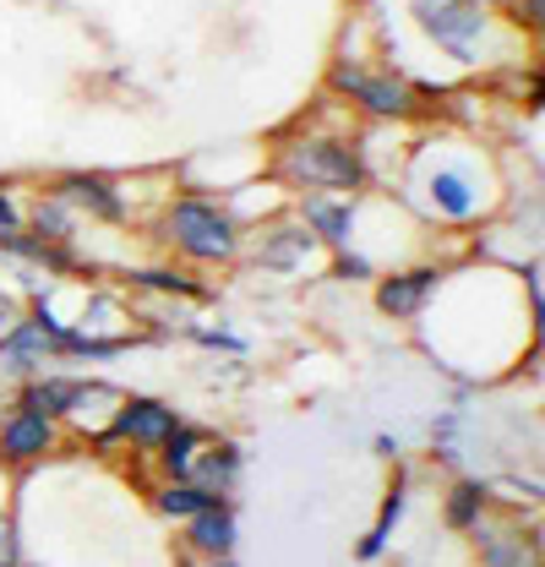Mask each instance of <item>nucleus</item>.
Segmentation results:
<instances>
[{"label":"nucleus","mask_w":545,"mask_h":567,"mask_svg":"<svg viewBox=\"0 0 545 567\" xmlns=\"http://www.w3.org/2000/svg\"><path fill=\"white\" fill-rule=\"evenodd\" d=\"M289 213L311 229V240L333 257L343 246H354V224H360V197H328V192H306L289 197Z\"/></svg>","instance_id":"obj_13"},{"label":"nucleus","mask_w":545,"mask_h":567,"mask_svg":"<svg viewBox=\"0 0 545 567\" xmlns=\"http://www.w3.org/2000/svg\"><path fill=\"white\" fill-rule=\"evenodd\" d=\"M436 93L442 87L409 76L404 66H388L377 55H366V61H343L339 55L328 66V99L349 104L371 126H420V121H431Z\"/></svg>","instance_id":"obj_5"},{"label":"nucleus","mask_w":545,"mask_h":567,"mask_svg":"<svg viewBox=\"0 0 545 567\" xmlns=\"http://www.w3.org/2000/svg\"><path fill=\"white\" fill-rule=\"evenodd\" d=\"M175 339H186V344H197V350H224V354H246L251 344L240 339V333H224V328H207V322H181L175 328Z\"/></svg>","instance_id":"obj_22"},{"label":"nucleus","mask_w":545,"mask_h":567,"mask_svg":"<svg viewBox=\"0 0 545 567\" xmlns=\"http://www.w3.org/2000/svg\"><path fill=\"white\" fill-rule=\"evenodd\" d=\"M393 197L425 229L480 235L513 192H507V175H502L496 153H485L475 137L442 132V137H409Z\"/></svg>","instance_id":"obj_1"},{"label":"nucleus","mask_w":545,"mask_h":567,"mask_svg":"<svg viewBox=\"0 0 545 567\" xmlns=\"http://www.w3.org/2000/svg\"><path fill=\"white\" fill-rule=\"evenodd\" d=\"M147 235H153V246L169 262H181L192 274L240 268V246H246L240 218L224 208V197H213V192H169L158 203V213H153Z\"/></svg>","instance_id":"obj_4"},{"label":"nucleus","mask_w":545,"mask_h":567,"mask_svg":"<svg viewBox=\"0 0 545 567\" xmlns=\"http://www.w3.org/2000/svg\"><path fill=\"white\" fill-rule=\"evenodd\" d=\"M268 175L289 192H328V197H366L371 192V169L360 153V132L349 121H295L284 126L268 147Z\"/></svg>","instance_id":"obj_2"},{"label":"nucleus","mask_w":545,"mask_h":567,"mask_svg":"<svg viewBox=\"0 0 545 567\" xmlns=\"http://www.w3.org/2000/svg\"><path fill=\"white\" fill-rule=\"evenodd\" d=\"M240 268H257V274H268V279H311V274L328 268V251L311 240V229H306L295 213L284 208L246 229Z\"/></svg>","instance_id":"obj_6"},{"label":"nucleus","mask_w":545,"mask_h":567,"mask_svg":"<svg viewBox=\"0 0 545 567\" xmlns=\"http://www.w3.org/2000/svg\"><path fill=\"white\" fill-rule=\"evenodd\" d=\"M17 567H44V563H28V557H22V563H17Z\"/></svg>","instance_id":"obj_29"},{"label":"nucleus","mask_w":545,"mask_h":567,"mask_svg":"<svg viewBox=\"0 0 545 567\" xmlns=\"http://www.w3.org/2000/svg\"><path fill=\"white\" fill-rule=\"evenodd\" d=\"M240 475H246V447H240L235 436H218V431H213V442L197 453L192 481H197V486H207V492H218V496H235Z\"/></svg>","instance_id":"obj_19"},{"label":"nucleus","mask_w":545,"mask_h":567,"mask_svg":"<svg viewBox=\"0 0 545 567\" xmlns=\"http://www.w3.org/2000/svg\"><path fill=\"white\" fill-rule=\"evenodd\" d=\"M181 421H186V415H181L175 404L153 399V393H121V404L110 410V421L88 436V447H132V453H147V458H153V447Z\"/></svg>","instance_id":"obj_8"},{"label":"nucleus","mask_w":545,"mask_h":567,"mask_svg":"<svg viewBox=\"0 0 545 567\" xmlns=\"http://www.w3.org/2000/svg\"><path fill=\"white\" fill-rule=\"evenodd\" d=\"M17 317H22V295H11V289H0V333H6V328H11Z\"/></svg>","instance_id":"obj_27"},{"label":"nucleus","mask_w":545,"mask_h":567,"mask_svg":"<svg viewBox=\"0 0 545 567\" xmlns=\"http://www.w3.org/2000/svg\"><path fill=\"white\" fill-rule=\"evenodd\" d=\"M55 197H66L71 213L82 224H99V229H132L136 224V197L126 181L115 175H99V169H66L50 181Z\"/></svg>","instance_id":"obj_9"},{"label":"nucleus","mask_w":545,"mask_h":567,"mask_svg":"<svg viewBox=\"0 0 545 567\" xmlns=\"http://www.w3.org/2000/svg\"><path fill=\"white\" fill-rule=\"evenodd\" d=\"M181 567H246V563H240V557H207V563H192V557H186Z\"/></svg>","instance_id":"obj_28"},{"label":"nucleus","mask_w":545,"mask_h":567,"mask_svg":"<svg viewBox=\"0 0 545 567\" xmlns=\"http://www.w3.org/2000/svg\"><path fill=\"white\" fill-rule=\"evenodd\" d=\"M409 492H414V481H409V470L399 464L393 470V481H388V496H382V507H377V524L354 540V563H382L388 551H393V535L404 529V518H409Z\"/></svg>","instance_id":"obj_15"},{"label":"nucleus","mask_w":545,"mask_h":567,"mask_svg":"<svg viewBox=\"0 0 545 567\" xmlns=\"http://www.w3.org/2000/svg\"><path fill=\"white\" fill-rule=\"evenodd\" d=\"M485 6H513V0H485Z\"/></svg>","instance_id":"obj_30"},{"label":"nucleus","mask_w":545,"mask_h":567,"mask_svg":"<svg viewBox=\"0 0 545 567\" xmlns=\"http://www.w3.org/2000/svg\"><path fill=\"white\" fill-rule=\"evenodd\" d=\"M414 28L425 33V44H436L448 61L470 71H507L524 66V28L513 17H502V6L485 0H409Z\"/></svg>","instance_id":"obj_3"},{"label":"nucleus","mask_w":545,"mask_h":567,"mask_svg":"<svg viewBox=\"0 0 545 567\" xmlns=\"http://www.w3.org/2000/svg\"><path fill=\"white\" fill-rule=\"evenodd\" d=\"M235 546H240V507H235V496L213 502V507H203L197 518L181 524V557H192V563L235 557Z\"/></svg>","instance_id":"obj_14"},{"label":"nucleus","mask_w":545,"mask_h":567,"mask_svg":"<svg viewBox=\"0 0 545 567\" xmlns=\"http://www.w3.org/2000/svg\"><path fill=\"white\" fill-rule=\"evenodd\" d=\"M115 284L126 289V295H158V300H186V306H207L213 300V284L207 274H192V268H181V262H126V268H115Z\"/></svg>","instance_id":"obj_12"},{"label":"nucleus","mask_w":545,"mask_h":567,"mask_svg":"<svg viewBox=\"0 0 545 567\" xmlns=\"http://www.w3.org/2000/svg\"><path fill=\"white\" fill-rule=\"evenodd\" d=\"M28 229H33V235H44V240H66V246H76L88 224L71 213L66 197H55L50 186H39V192L28 197Z\"/></svg>","instance_id":"obj_20"},{"label":"nucleus","mask_w":545,"mask_h":567,"mask_svg":"<svg viewBox=\"0 0 545 567\" xmlns=\"http://www.w3.org/2000/svg\"><path fill=\"white\" fill-rule=\"evenodd\" d=\"M22 563V529H17V513H0V567Z\"/></svg>","instance_id":"obj_25"},{"label":"nucleus","mask_w":545,"mask_h":567,"mask_svg":"<svg viewBox=\"0 0 545 567\" xmlns=\"http://www.w3.org/2000/svg\"><path fill=\"white\" fill-rule=\"evenodd\" d=\"M61 447H66V425L61 421H50L39 410H22V404H6L0 410V470L28 475L44 458H55Z\"/></svg>","instance_id":"obj_11"},{"label":"nucleus","mask_w":545,"mask_h":567,"mask_svg":"<svg viewBox=\"0 0 545 567\" xmlns=\"http://www.w3.org/2000/svg\"><path fill=\"white\" fill-rule=\"evenodd\" d=\"M39 371H55V350H50V339H44L28 317H17V322L0 333V377L28 382V377H39Z\"/></svg>","instance_id":"obj_16"},{"label":"nucleus","mask_w":545,"mask_h":567,"mask_svg":"<svg viewBox=\"0 0 545 567\" xmlns=\"http://www.w3.org/2000/svg\"><path fill=\"white\" fill-rule=\"evenodd\" d=\"M28 229V197L17 192V181H0V240Z\"/></svg>","instance_id":"obj_24"},{"label":"nucleus","mask_w":545,"mask_h":567,"mask_svg":"<svg viewBox=\"0 0 545 567\" xmlns=\"http://www.w3.org/2000/svg\"><path fill=\"white\" fill-rule=\"evenodd\" d=\"M207 442H213V431L197 421H181L158 447H153V475L158 481H192V470H197V453H203Z\"/></svg>","instance_id":"obj_18"},{"label":"nucleus","mask_w":545,"mask_h":567,"mask_svg":"<svg viewBox=\"0 0 545 567\" xmlns=\"http://www.w3.org/2000/svg\"><path fill=\"white\" fill-rule=\"evenodd\" d=\"M147 502H153V513H158V518H175V524H186V518H197L203 507L224 502V496L207 492V486H197V481H158V486L147 492Z\"/></svg>","instance_id":"obj_21"},{"label":"nucleus","mask_w":545,"mask_h":567,"mask_svg":"<svg viewBox=\"0 0 545 567\" xmlns=\"http://www.w3.org/2000/svg\"><path fill=\"white\" fill-rule=\"evenodd\" d=\"M371 453L388 458V464H399V458H404V442H399L393 431H377V436H371Z\"/></svg>","instance_id":"obj_26"},{"label":"nucleus","mask_w":545,"mask_h":567,"mask_svg":"<svg viewBox=\"0 0 545 567\" xmlns=\"http://www.w3.org/2000/svg\"><path fill=\"white\" fill-rule=\"evenodd\" d=\"M491 507H496L491 481L464 470V475H453V481H448V492H442V529H448V535H470Z\"/></svg>","instance_id":"obj_17"},{"label":"nucleus","mask_w":545,"mask_h":567,"mask_svg":"<svg viewBox=\"0 0 545 567\" xmlns=\"http://www.w3.org/2000/svg\"><path fill=\"white\" fill-rule=\"evenodd\" d=\"M328 279H339V284H371L377 279V262L366 257V251H354V246H343V251H333L328 257V268H322Z\"/></svg>","instance_id":"obj_23"},{"label":"nucleus","mask_w":545,"mask_h":567,"mask_svg":"<svg viewBox=\"0 0 545 567\" xmlns=\"http://www.w3.org/2000/svg\"><path fill=\"white\" fill-rule=\"evenodd\" d=\"M453 262H436V257H414V262H399V268H382L371 279V306L388 317V322H420L436 300V289L448 279Z\"/></svg>","instance_id":"obj_10"},{"label":"nucleus","mask_w":545,"mask_h":567,"mask_svg":"<svg viewBox=\"0 0 545 567\" xmlns=\"http://www.w3.org/2000/svg\"><path fill=\"white\" fill-rule=\"evenodd\" d=\"M464 540L475 546V567H541V513L491 507Z\"/></svg>","instance_id":"obj_7"}]
</instances>
